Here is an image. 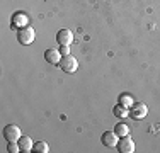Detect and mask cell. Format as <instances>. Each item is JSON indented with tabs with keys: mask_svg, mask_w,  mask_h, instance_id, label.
I'll return each instance as SVG.
<instances>
[{
	"mask_svg": "<svg viewBox=\"0 0 160 153\" xmlns=\"http://www.w3.org/2000/svg\"><path fill=\"white\" fill-rule=\"evenodd\" d=\"M58 68L63 70L65 73H75L78 70V60L75 58L73 55H67V56H62L58 63Z\"/></svg>",
	"mask_w": 160,
	"mask_h": 153,
	"instance_id": "cell-1",
	"label": "cell"
},
{
	"mask_svg": "<svg viewBox=\"0 0 160 153\" xmlns=\"http://www.w3.org/2000/svg\"><path fill=\"white\" fill-rule=\"evenodd\" d=\"M34 39H36V31H34V27H31V26H26V27L17 31V41L22 46L32 44Z\"/></svg>",
	"mask_w": 160,
	"mask_h": 153,
	"instance_id": "cell-2",
	"label": "cell"
},
{
	"mask_svg": "<svg viewBox=\"0 0 160 153\" xmlns=\"http://www.w3.org/2000/svg\"><path fill=\"white\" fill-rule=\"evenodd\" d=\"M26 26H29V15L26 12H22V10L14 12L12 17H10V29L19 31V29L26 27Z\"/></svg>",
	"mask_w": 160,
	"mask_h": 153,
	"instance_id": "cell-3",
	"label": "cell"
},
{
	"mask_svg": "<svg viewBox=\"0 0 160 153\" xmlns=\"http://www.w3.org/2000/svg\"><path fill=\"white\" fill-rule=\"evenodd\" d=\"M148 114V106L145 102H135L129 109V117H133L135 121H142L147 117Z\"/></svg>",
	"mask_w": 160,
	"mask_h": 153,
	"instance_id": "cell-4",
	"label": "cell"
},
{
	"mask_svg": "<svg viewBox=\"0 0 160 153\" xmlns=\"http://www.w3.org/2000/svg\"><path fill=\"white\" fill-rule=\"evenodd\" d=\"M22 136V131H21V128H19L17 124H7L5 128H3V138L7 140V143L9 141H19V138Z\"/></svg>",
	"mask_w": 160,
	"mask_h": 153,
	"instance_id": "cell-5",
	"label": "cell"
},
{
	"mask_svg": "<svg viewBox=\"0 0 160 153\" xmlns=\"http://www.w3.org/2000/svg\"><path fill=\"white\" fill-rule=\"evenodd\" d=\"M56 43H58L60 46H70L72 43H73V32H72L70 29H67V27L60 29L58 32H56Z\"/></svg>",
	"mask_w": 160,
	"mask_h": 153,
	"instance_id": "cell-6",
	"label": "cell"
},
{
	"mask_svg": "<svg viewBox=\"0 0 160 153\" xmlns=\"http://www.w3.org/2000/svg\"><path fill=\"white\" fill-rule=\"evenodd\" d=\"M116 148H118V151H121V153H133L135 151V141H133V138H129V135L123 136V138H119Z\"/></svg>",
	"mask_w": 160,
	"mask_h": 153,
	"instance_id": "cell-7",
	"label": "cell"
},
{
	"mask_svg": "<svg viewBox=\"0 0 160 153\" xmlns=\"http://www.w3.org/2000/svg\"><path fill=\"white\" fill-rule=\"evenodd\" d=\"M101 141H102V145L108 146V148H116L118 141H119V136H118L114 131H106L104 135L101 136Z\"/></svg>",
	"mask_w": 160,
	"mask_h": 153,
	"instance_id": "cell-8",
	"label": "cell"
},
{
	"mask_svg": "<svg viewBox=\"0 0 160 153\" xmlns=\"http://www.w3.org/2000/svg\"><path fill=\"white\" fill-rule=\"evenodd\" d=\"M44 60H46L49 65H58L60 60H62V53H60V49L49 48L44 51Z\"/></svg>",
	"mask_w": 160,
	"mask_h": 153,
	"instance_id": "cell-9",
	"label": "cell"
},
{
	"mask_svg": "<svg viewBox=\"0 0 160 153\" xmlns=\"http://www.w3.org/2000/svg\"><path fill=\"white\" fill-rule=\"evenodd\" d=\"M19 146H21V151H24V153H29V151H32V148H34V141L31 140V136H26V135H22L21 138H19Z\"/></svg>",
	"mask_w": 160,
	"mask_h": 153,
	"instance_id": "cell-10",
	"label": "cell"
},
{
	"mask_svg": "<svg viewBox=\"0 0 160 153\" xmlns=\"http://www.w3.org/2000/svg\"><path fill=\"white\" fill-rule=\"evenodd\" d=\"M118 104L128 107V109H131V106L135 104V99H133V95L129 94V92H123V94L118 97Z\"/></svg>",
	"mask_w": 160,
	"mask_h": 153,
	"instance_id": "cell-11",
	"label": "cell"
},
{
	"mask_svg": "<svg viewBox=\"0 0 160 153\" xmlns=\"http://www.w3.org/2000/svg\"><path fill=\"white\" fill-rule=\"evenodd\" d=\"M112 114L118 117V119H126V117H129V109L121 104H116L112 109Z\"/></svg>",
	"mask_w": 160,
	"mask_h": 153,
	"instance_id": "cell-12",
	"label": "cell"
},
{
	"mask_svg": "<svg viewBox=\"0 0 160 153\" xmlns=\"http://www.w3.org/2000/svg\"><path fill=\"white\" fill-rule=\"evenodd\" d=\"M114 133H116L119 138H123V136H128L129 135V128H128V124H124V122H118L116 126H114V129H112Z\"/></svg>",
	"mask_w": 160,
	"mask_h": 153,
	"instance_id": "cell-13",
	"label": "cell"
},
{
	"mask_svg": "<svg viewBox=\"0 0 160 153\" xmlns=\"http://www.w3.org/2000/svg\"><path fill=\"white\" fill-rule=\"evenodd\" d=\"M32 151H36V153H48L49 151V145L46 143V141H38V143H34Z\"/></svg>",
	"mask_w": 160,
	"mask_h": 153,
	"instance_id": "cell-14",
	"label": "cell"
},
{
	"mask_svg": "<svg viewBox=\"0 0 160 153\" xmlns=\"http://www.w3.org/2000/svg\"><path fill=\"white\" fill-rule=\"evenodd\" d=\"M7 151L9 153H19L21 151V146H19L17 141H9V145H7Z\"/></svg>",
	"mask_w": 160,
	"mask_h": 153,
	"instance_id": "cell-15",
	"label": "cell"
},
{
	"mask_svg": "<svg viewBox=\"0 0 160 153\" xmlns=\"http://www.w3.org/2000/svg\"><path fill=\"white\" fill-rule=\"evenodd\" d=\"M60 53H62V56H67V55H70V46H60Z\"/></svg>",
	"mask_w": 160,
	"mask_h": 153,
	"instance_id": "cell-16",
	"label": "cell"
}]
</instances>
